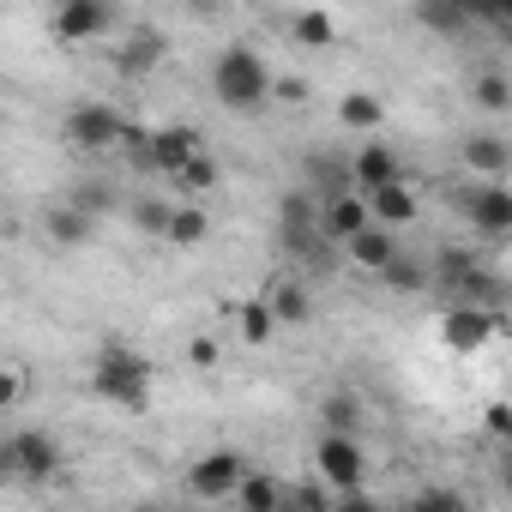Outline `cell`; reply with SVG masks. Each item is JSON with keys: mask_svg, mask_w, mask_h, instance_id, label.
Instances as JSON below:
<instances>
[{"mask_svg": "<svg viewBox=\"0 0 512 512\" xmlns=\"http://www.w3.org/2000/svg\"><path fill=\"white\" fill-rule=\"evenodd\" d=\"M211 91H217V103L235 109V115L266 109V103H272V67H266V55L247 49V43L217 49V61H211Z\"/></svg>", "mask_w": 512, "mask_h": 512, "instance_id": "obj_1", "label": "cell"}, {"mask_svg": "<svg viewBox=\"0 0 512 512\" xmlns=\"http://www.w3.org/2000/svg\"><path fill=\"white\" fill-rule=\"evenodd\" d=\"M91 392H97L103 404L139 410V404L151 398V362H145V356H139L133 344L109 338V344L97 350V362H91Z\"/></svg>", "mask_w": 512, "mask_h": 512, "instance_id": "obj_2", "label": "cell"}, {"mask_svg": "<svg viewBox=\"0 0 512 512\" xmlns=\"http://www.w3.org/2000/svg\"><path fill=\"white\" fill-rule=\"evenodd\" d=\"M61 470V446L49 428H19L0 440V476L7 482H55Z\"/></svg>", "mask_w": 512, "mask_h": 512, "instance_id": "obj_3", "label": "cell"}, {"mask_svg": "<svg viewBox=\"0 0 512 512\" xmlns=\"http://www.w3.org/2000/svg\"><path fill=\"white\" fill-rule=\"evenodd\" d=\"M278 235H284V247H290V253H302V260L326 266V241H320V199H314L308 187L284 193V205H278Z\"/></svg>", "mask_w": 512, "mask_h": 512, "instance_id": "obj_4", "label": "cell"}, {"mask_svg": "<svg viewBox=\"0 0 512 512\" xmlns=\"http://www.w3.org/2000/svg\"><path fill=\"white\" fill-rule=\"evenodd\" d=\"M314 470H320V482H326L332 494H362V488H368V458H362V446L344 440V434H320V440H314Z\"/></svg>", "mask_w": 512, "mask_h": 512, "instance_id": "obj_5", "label": "cell"}, {"mask_svg": "<svg viewBox=\"0 0 512 512\" xmlns=\"http://www.w3.org/2000/svg\"><path fill=\"white\" fill-rule=\"evenodd\" d=\"M452 205L464 211V223H470L476 235H506V229H512V187H506V181H482V187H464Z\"/></svg>", "mask_w": 512, "mask_h": 512, "instance_id": "obj_6", "label": "cell"}, {"mask_svg": "<svg viewBox=\"0 0 512 512\" xmlns=\"http://www.w3.org/2000/svg\"><path fill=\"white\" fill-rule=\"evenodd\" d=\"M121 127H127V115H115L109 103H79L67 115V139L79 151H115L121 145Z\"/></svg>", "mask_w": 512, "mask_h": 512, "instance_id": "obj_7", "label": "cell"}, {"mask_svg": "<svg viewBox=\"0 0 512 512\" xmlns=\"http://www.w3.org/2000/svg\"><path fill=\"white\" fill-rule=\"evenodd\" d=\"M49 25H55L61 43H91V37L115 31V7H103V0H61Z\"/></svg>", "mask_w": 512, "mask_h": 512, "instance_id": "obj_8", "label": "cell"}, {"mask_svg": "<svg viewBox=\"0 0 512 512\" xmlns=\"http://www.w3.org/2000/svg\"><path fill=\"white\" fill-rule=\"evenodd\" d=\"M362 205H368V223H374V229H386V235H398L404 223H416V217H422V193H410V181L374 187V193H362Z\"/></svg>", "mask_w": 512, "mask_h": 512, "instance_id": "obj_9", "label": "cell"}, {"mask_svg": "<svg viewBox=\"0 0 512 512\" xmlns=\"http://www.w3.org/2000/svg\"><path fill=\"white\" fill-rule=\"evenodd\" d=\"M241 476H247V464H241L229 446H217V452H205V458L187 470V488H193V500H223V494H235Z\"/></svg>", "mask_w": 512, "mask_h": 512, "instance_id": "obj_10", "label": "cell"}, {"mask_svg": "<svg viewBox=\"0 0 512 512\" xmlns=\"http://www.w3.org/2000/svg\"><path fill=\"white\" fill-rule=\"evenodd\" d=\"M199 151H205V139H199V127H187V121H175V127H157V133H151V169H157V175H169V181H175Z\"/></svg>", "mask_w": 512, "mask_h": 512, "instance_id": "obj_11", "label": "cell"}, {"mask_svg": "<svg viewBox=\"0 0 512 512\" xmlns=\"http://www.w3.org/2000/svg\"><path fill=\"white\" fill-rule=\"evenodd\" d=\"M494 332H500V314H488V308H452V314L440 320V338H446V350H458V356H476Z\"/></svg>", "mask_w": 512, "mask_h": 512, "instance_id": "obj_12", "label": "cell"}, {"mask_svg": "<svg viewBox=\"0 0 512 512\" xmlns=\"http://www.w3.org/2000/svg\"><path fill=\"white\" fill-rule=\"evenodd\" d=\"M392 181H404L392 145H374V139H368V145L350 157V187H356V193H374V187H392Z\"/></svg>", "mask_w": 512, "mask_h": 512, "instance_id": "obj_13", "label": "cell"}, {"mask_svg": "<svg viewBox=\"0 0 512 512\" xmlns=\"http://www.w3.org/2000/svg\"><path fill=\"white\" fill-rule=\"evenodd\" d=\"M368 229V205H362V193H338V199H326L320 205V241H356Z\"/></svg>", "mask_w": 512, "mask_h": 512, "instance_id": "obj_14", "label": "cell"}, {"mask_svg": "<svg viewBox=\"0 0 512 512\" xmlns=\"http://www.w3.org/2000/svg\"><path fill=\"white\" fill-rule=\"evenodd\" d=\"M464 169H476L482 181H506V169H512V139H506V133H470V139H464Z\"/></svg>", "mask_w": 512, "mask_h": 512, "instance_id": "obj_15", "label": "cell"}, {"mask_svg": "<svg viewBox=\"0 0 512 512\" xmlns=\"http://www.w3.org/2000/svg\"><path fill=\"white\" fill-rule=\"evenodd\" d=\"M163 61V31H127V43L115 49V73L121 79H145Z\"/></svg>", "mask_w": 512, "mask_h": 512, "instance_id": "obj_16", "label": "cell"}, {"mask_svg": "<svg viewBox=\"0 0 512 512\" xmlns=\"http://www.w3.org/2000/svg\"><path fill=\"white\" fill-rule=\"evenodd\" d=\"M260 296H266V308H272L278 326H308V320H314V296H308V284H266Z\"/></svg>", "mask_w": 512, "mask_h": 512, "instance_id": "obj_17", "label": "cell"}, {"mask_svg": "<svg viewBox=\"0 0 512 512\" xmlns=\"http://www.w3.org/2000/svg\"><path fill=\"white\" fill-rule=\"evenodd\" d=\"M43 229H49V241H55V247H67V253H73V247H91L97 217H85V211H73V205L61 199V205L49 211V223H43Z\"/></svg>", "mask_w": 512, "mask_h": 512, "instance_id": "obj_18", "label": "cell"}, {"mask_svg": "<svg viewBox=\"0 0 512 512\" xmlns=\"http://www.w3.org/2000/svg\"><path fill=\"white\" fill-rule=\"evenodd\" d=\"M344 253H350V260H356L362 272H374V278H380V266L398 253V235H386V229H374V223H368L356 241H344Z\"/></svg>", "mask_w": 512, "mask_h": 512, "instance_id": "obj_19", "label": "cell"}, {"mask_svg": "<svg viewBox=\"0 0 512 512\" xmlns=\"http://www.w3.org/2000/svg\"><path fill=\"white\" fill-rule=\"evenodd\" d=\"M235 506H241V512H272V506H284V482L266 476V470H247V476L235 482Z\"/></svg>", "mask_w": 512, "mask_h": 512, "instance_id": "obj_20", "label": "cell"}, {"mask_svg": "<svg viewBox=\"0 0 512 512\" xmlns=\"http://www.w3.org/2000/svg\"><path fill=\"white\" fill-rule=\"evenodd\" d=\"M272 332H278V320H272V308H266V296H247L241 308H235V338L241 344H272Z\"/></svg>", "mask_w": 512, "mask_h": 512, "instance_id": "obj_21", "label": "cell"}, {"mask_svg": "<svg viewBox=\"0 0 512 512\" xmlns=\"http://www.w3.org/2000/svg\"><path fill=\"white\" fill-rule=\"evenodd\" d=\"M205 235H211V217H205V205H181V199H175L163 241H169V247H199Z\"/></svg>", "mask_w": 512, "mask_h": 512, "instance_id": "obj_22", "label": "cell"}, {"mask_svg": "<svg viewBox=\"0 0 512 512\" xmlns=\"http://www.w3.org/2000/svg\"><path fill=\"white\" fill-rule=\"evenodd\" d=\"M356 428H362V404H356V392H326V404H320V434H344V440H356Z\"/></svg>", "mask_w": 512, "mask_h": 512, "instance_id": "obj_23", "label": "cell"}, {"mask_svg": "<svg viewBox=\"0 0 512 512\" xmlns=\"http://www.w3.org/2000/svg\"><path fill=\"white\" fill-rule=\"evenodd\" d=\"M380 284H386V290H398V296H416V290L428 284V266H422V260H410V253L398 247L392 260L380 266Z\"/></svg>", "mask_w": 512, "mask_h": 512, "instance_id": "obj_24", "label": "cell"}, {"mask_svg": "<svg viewBox=\"0 0 512 512\" xmlns=\"http://www.w3.org/2000/svg\"><path fill=\"white\" fill-rule=\"evenodd\" d=\"M380 115H386V109H380V97H374V91H344V103H338V121H344L350 133H374V127H380Z\"/></svg>", "mask_w": 512, "mask_h": 512, "instance_id": "obj_25", "label": "cell"}, {"mask_svg": "<svg viewBox=\"0 0 512 512\" xmlns=\"http://www.w3.org/2000/svg\"><path fill=\"white\" fill-rule=\"evenodd\" d=\"M470 272H476V253H470V247H440V260H434V272H428V278H434L440 290H458Z\"/></svg>", "mask_w": 512, "mask_h": 512, "instance_id": "obj_26", "label": "cell"}, {"mask_svg": "<svg viewBox=\"0 0 512 512\" xmlns=\"http://www.w3.org/2000/svg\"><path fill=\"white\" fill-rule=\"evenodd\" d=\"M211 187H217V163L199 151V157L175 175V193H181V205H193V199H199V193H211ZM175 193H169V199H175Z\"/></svg>", "mask_w": 512, "mask_h": 512, "instance_id": "obj_27", "label": "cell"}, {"mask_svg": "<svg viewBox=\"0 0 512 512\" xmlns=\"http://www.w3.org/2000/svg\"><path fill=\"white\" fill-rule=\"evenodd\" d=\"M169 211H175V199L139 193V199H133V229H139V235H157V241H163V229H169Z\"/></svg>", "mask_w": 512, "mask_h": 512, "instance_id": "obj_28", "label": "cell"}, {"mask_svg": "<svg viewBox=\"0 0 512 512\" xmlns=\"http://www.w3.org/2000/svg\"><path fill=\"white\" fill-rule=\"evenodd\" d=\"M290 31H296V43H308V49H332V37H338L332 13H296Z\"/></svg>", "mask_w": 512, "mask_h": 512, "instance_id": "obj_29", "label": "cell"}, {"mask_svg": "<svg viewBox=\"0 0 512 512\" xmlns=\"http://www.w3.org/2000/svg\"><path fill=\"white\" fill-rule=\"evenodd\" d=\"M422 25H434V31H464L470 25V7H464V0H428V7H422Z\"/></svg>", "mask_w": 512, "mask_h": 512, "instance_id": "obj_30", "label": "cell"}, {"mask_svg": "<svg viewBox=\"0 0 512 512\" xmlns=\"http://www.w3.org/2000/svg\"><path fill=\"white\" fill-rule=\"evenodd\" d=\"M476 103H482L488 115H506V109H512V79H506V73H482V79H476Z\"/></svg>", "mask_w": 512, "mask_h": 512, "instance_id": "obj_31", "label": "cell"}, {"mask_svg": "<svg viewBox=\"0 0 512 512\" xmlns=\"http://www.w3.org/2000/svg\"><path fill=\"white\" fill-rule=\"evenodd\" d=\"M67 205H73V211H85V217H103V211L115 205V193H109L103 181H79V187L67 193Z\"/></svg>", "mask_w": 512, "mask_h": 512, "instance_id": "obj_32", "label": "cell"}, {"mask_svg": "<svg viewBox=\"0 0 512 512\" xmlns=\"http://www.w3.org/2000/svg\"><path fill=\"white\" fill-rule=\"evenodd\" d=\"M410 512H470V500L452 494V488H422V494L410 500Z\"/></svg>", "mask_w": 512, "mask_h": 512, "instance_id": "obj_33", "label": "cell"}, {"mask_svg": "<svg viewBox=\"0 0 512 512\" xmlns=\"http://www.w3.org/2000/svg\"><path fill=\"white\" fill-rule=\"evenodd\" d=\"M284 500H290V494H284ZM290 506H296V512H332L338 500H332V488H326V482H302Z\"/></svg>", "mask_w": 512, "mask_h": 512, "instance_id": "obj_34", "label": "cell"}, {"mask_svg": "<svg viewBox=\"0 0 512 512\" xmlns=\"http://www.w3.org/2000/svg\"><path fill=\"white\" fill-rule=\"evenodd\" d=\"M25 398V374L19 368H0V410H13Z\"/></svg>", "mask_w": 512, "mask_h": 512, "instance_id": "obj_35", "label": "cell"}, {"mask_svg": "<svg viewBox=\"0 0 512 512\" xmlns=\"http://www.w3.org/2000/svg\"><path fill=\"white\" fill-rule=\"evenodd\" d=\"M217 356H223L217 338H193V344H187V362H193V368H217Z\"/></svg>", "mask_w": 512, "mask_h": 512, "instance_id": "obj_36", "label": "cell"}, {"mask_svg": "<svg viewBox=\"0 0 512 512\" xmlns=\"http://www.w3.org/2000/svg\"><path fill=\"white\" fill-rule=\"evenodd\" d=\"M272 97L278 103H308V79H272Z\"/></svg>", "mask_w": 512, "mask_h": 512, "instance_id": "obj_37", "label": "cell"}, {"mask_svg": "<svg viewBox=\"0 0 512 512\" xmlns=\"http://www.w3.org/2000/svg\"><path fill=\"white\" fill-rule=\"evenodd\" d=\"M332 512H398V506H380V500H368V494H344Z\"/></svg>", "mask_w": 512, "mask_h": 512, "instance_id": "obj_38", "label": "cell"}, {"mask_svg": "<svg viewBox=\"0 0 512 512\" xmlns=\"http://www.w3.org/2000/svg\"><path fill=\"white\" fill-rule=\"evenodd\" d=\"M506 428H512V416H506V404H494L488 410V434H506Z\"/></svg>", "mask_w": 512, "mask_h": 512, "instance_id": "obj_39", "label": "cell"}, {"mask_svg": "<svg viewBox=\"0 0 512 512\" xmlns=\"http://www.w3.org/2000/svg\"><path fill=\"white\" fill-rule=\"evenodd\" d=\"M272 512H296V506H290V500H284V506H272Z\"/></svg>", "mask_w": 512, "mask_h": 512, "instance_id": "obj_40", "label": "cell"}]
</instances>
